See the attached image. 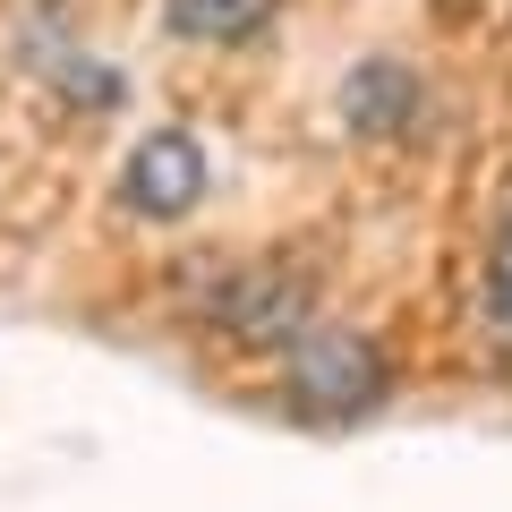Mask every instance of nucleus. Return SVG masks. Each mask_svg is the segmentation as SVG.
Here are the masks:
<instances>
[{"label":"nucleus","instance_id":"423d86ee","mask_svg":"<svg viewBox=\"0 0 512 512\" xmlns=\"http://www.w3.org/2000/svg\"><path fill=\"white\" fill-rule=\"evenodd\" d=\"M274 9L282 0H163L171 35H188V43H248Z\"/></svg>","mask_w":512,"mask_h":512},{"label":"nucleus","instance_id":"f257e3e1","mask_svg":"<svg viewBox=\"0 0 512 512\" xmlns=\"http://www.w3.org/2000/svg\"><path fill=\"white\" fill-rule=\"evenodd\" d=\"M171 299L197 333H222L239 350H291L316 325V282L274 256H188Z\"/></svg>","mask_w":512,"mask_h":512},{"label":"nucleus","instance_id":"20e7f679","mask_svg":"<svg viewBox=\"0 0 512 512\" xmlns=\"http://www.w3.org/2000/svg\"><path fill=\"white\" fill-rule=\"evenodd\" d=\"M9 52H18V69L43 77L69 111H111V103H120V69H111L103 52H86L77 35H60L52 18H26L18 35H9Z\"/></svg>","mask_w":512,"mask_h":512},{"label":"nucleus","instance_id":"7ed1b4c3","mask_svg":"<svg viewBox=\"0 0 512 512\" xmlns=\"http://www.w3.org/2000/svg\"><path fill=\"white\" fill-rule=\"evenodd\" d=\"M205 197V146L188 128H146L120 163V205L137 222H180Z\"/></svg>","mask_w":512,"mask_h":512},{"label":"nucleus","instance_id":"0eeeda50","mask_svg":"<svg viewBox=\"0 0 512 512\" xmlns=\"http://www.w3.org/2000/svg\"><path fill=\"white\" fill-rule=\"evenodd\" d=\"M478 333L512 359V205L495 214L487 231V256H478Z\"/></svg>","mask_w":512,"mask_h":512},{"label":"nucleus","instance_id":"39448f33","mask_svg":"<svg viewBox=\"0 0 512 512\" xmlns=\"http://www.w3.org/2000/svg\"><path fill=\"white\" fill-rule=\"evenodd\" d=\"M342 120L350 137H419L427 120V86L410 60H359L342 77Z\"/></svg>","mask_w":512,"mask_h":512},{"label":"nucleus","instance_id":"f03ea898","mask_svg":"<svg viewBox=\"0 0 512 512\" xmlns=\"http://www.w3.org/2000/svg\"><path fill=\"white\" fill-rule=\"evenodd\" d=\"M274 402L308 427H359L393 402V350L376 342L367 325H333L316 316L291 350H282V376H274Z\"/></svg>","mask_w":512,"mask_h":512}]
</instances>
